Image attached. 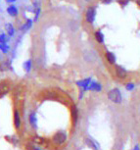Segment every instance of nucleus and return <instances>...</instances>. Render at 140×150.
<instances>
[{
	"label": "nucleus",
	"instance_id": "obj_1",
	"mask_svg": "<svg viewBox=\"0 0 140 150\" xmlns=\"http://www.w3.org/2000/svg\"><path fill=\"white\" fill-rule=\"evenodd\" d=\"M108 99L113 103L120 104L122 102V93L121 90L119 88H113L108 92Z\"/></svg>",
	"mask_w": 140,
	"mask_h": 150
},
{
	"label": "nucleus",
	"instance_id": "obj_2",
	"mask_svg": "<svg viewBox=\"0 0 140 150\" xmlns=\"http://www.w3.org/2000/svg\"><path fill=\"white\" fill-rule=\"evenodd\" d=\"M52 141L56 145H63L67 141V134L65 132H58L53 135Z\"/></svg>",
	"mask_w": 140,
	"mask_h": 150
},
{
	"label": "nucleus",
	"instance_id": "obj_3",
	"mask_svg": "<svg viewBox=\"0 0 140 150\" xmlns=\"http://www.w3.org/2000/svg\"><path fill=\"white\" fill-rule=\"evenodd\" d=\"M95 16H96V10L94 7H88L85 12V20L88 24H92L95 20Z\"/></svg>",
	"mask_w": 140,
	"mask_h": 150
},
{
	"label": "nucleus",
	"instance_id": "obj_4",
	"mask_svg": "<svg viewBox=\"0 0 140 150\" xmlns=\"http://www.w3.org/2000/svg\"><path fill=\"white\" fill-rule=\"evenodd\" d=\"M13 121H14V127L17 131H19L22 127V119H21V114H20L19 110H15L14 111V116H13Z\"/></svg>",
	"mask_w": 140,
	"mask_h": 150
},
{
	"label": "nucleus",
	"instance_id": "obj_5",
	"mask_svg": "<svg viewBox=\"0 0 140 150\" xmlns=\"http://www.w3.org/2000/svg\"><path fill=\"white\" fill-rule=\"evenodd\" d=\"M115 72H116V76L121 80H125L127 78V71H125L122 66H116L115 68Z\"/></svg>",
	"mask_w": 140,
	"mask_h": 150
},
{
	"label": "nucleus",
	"instance_id": "obj_6",
	"mask_svg": "<svg viewBox=\"0 0 140 150\" xmlns=\"http://www.w3.org/2000/svg\"><path fill=\"white\" fill-rule=\"evenodd\" d=\"M5 29H6V32H7V35L9 38H12V36L15 35V33H16V30L14 26L11 23H8V24L5 25Z\"/></svg>",
	"mask_w": 140,
	"mask_h": 150
},
{
	"label": "nucleus",
	"instance_id": "obj_7",
	"mask_svg": "<svg viewBox=\"0 0 140 150\" xmlns=\"http://www.w3.org/2000/svg\"><path fill=\"white\" fill-rule=\"evenodd\" d=\"M7 13L9 14L11 17H17L19 14L18 8H17L15 5L11 4L10 6H8V8H7Z\"/></svg>",
	"mask_w": 140,
	"mask_h": 150
},
{
	"label": "nucleus",
	"instance_id": "obj_8",
	"mask_svg": "<svg viewBox=\"0 0 140 150\" xmlns=\"http://www.w3.org/2000/svg\"><path fill=\"white\" fill-rule=\"evenodd\" d=\"M85 144L87 145L88 147H90L91 149H93V150H99V147H98V144L95 142V141L93 139H91V138H88V137H86L85 138Z\"/></svg>",
	"mask_w": 140,
	"mask_h": 150
},
{
	"label": "nucleus",
	"instance_id": "obj_9",
	"mask_svg": "<svg viewBox=\"0 0 140 150\" xmlns=\"http://www.w3.org/2000/svg\"><path fill=\"white\" fill-rule=\"evenodd\" d=\"M29 121H30V124L32 128H36L37 127V118H36V114L34 112H32L30 114V117H29Z\"/></svg>",
	"mask_w": 140,
	"mask_h": 150
},
{
	"label": "nucleus",
	"instance_id": "obj_10",
	"mask_svg": "<svg viewBox=\"0 0 140 150\" xmlns=\"http://www.w3.org/2000/svg\"><path fill=\"white\" fill-rule=\"evenodd\" d=\"M102 89L101 84L99 83H96V81H91V83L89 84L88 89L87 90H93V91H100Z\"/></svg>",
	"mask_w": 140,
	"mask_h": 150
},
{
	"label": "nucleus",
	"instance_id": "obj_11",
	"mask_svg": "<svg viewBox=\"0 0 140 150\" xmlns=\"http://www.w3.org/2000/svg\"><path fill=\"white\" fill-rule=\"evenodd\" d=\"M10 90V86L9 84L5 83H0V96L5 95L6 93L9 92Z\"/></svg>",
	"mask_w": 140,
	"mask_h": 150
},
{
	"label": "nucleus",
	"instance_id": "obj_12",
	"mask_svg": "<svg viewBox=\"0 0 140 150\" xmlns=\"http://www.w3.org/2000/svg\"><path fill=\"white\" fill-rule=\"evenodd\" d=\"M106 59H107L108 63L113 65L116 63V56L113 52H110V51H107L106 52Z\"/></svg>",
	"mask_w": 140,
	"mask_h": 150
},
{
	"label": "nucleus",
	"instance_id": "obj_13",
	"mask_svg": "<svg viewBox=\"0 0 140 150\" xmlns=\"http://www.w3.org/2000/svg\"><path fill=\"white\" fill-rule=\"evenodd\" d=\"M32 19H27L26 23L23 25V26L21 27V30H23V32H26V30H29L30 28L32 26Z\"/></svg>",
	"mask_w": 140,
	"mask_h": 150
},
{
	"label": "nucleus",
	"instance_id": "obj_14",
	"mask_svg": "<svg viewBox=\"0 0 140 150\" xmlns=\"http://www.w3.org/2000/svg\"><path fill=\"white\" fill-rule=\"evenodd\" d=\"M94 36L97 42H99V43H103V42H104V35H103L100 30H97V32L94 33Z\"/></svg>",
	"mask_w": 140,
	"mask_h": 150
},
{
	"label": "nucleus",
	"instance_id": "obj_15",
	"mask_svg": "<svg viewBox=\"0 0 140 150\" xmlns=\"http://www.w3.org/2000/svg\"><path fill=\"white\" fill-rule=\"evenodd\" d=\"M24 67V70L26 71L27 73L30 72V70H32V60H27L26 62L24 63L23 65Z\"/></svg>",
	"mask_w": 140,
	"mask_h": 150
},
{
	"label": "nucleus",
	"instance_id": "obj_16",
	"mask_svg": "<svg viewBox=\"0 0 140 150\" xmlns=\"http://www.w3.org/2000/svg\"><path fill=\"white\" fill-rule=\"evenodd\" d=\"M9 49H10V46L8 45V43H0V50H1L4 54H6V53L9 51Z\"/></svg>",
	"mask_w": 140,
	"mask_h": 150
},
{
	"label": "nucleus",
	"instance_id": "obj_17",
	"mask_svg": "<svg viewBox=\"0 0 140 150\" xmlns=\"http://www.w3.org/2000/svg\"><path fill=\"white\" fill-rule=\"evenodd\" d=\"M9 40V36L6 33H0V43H7Z\"/></svg>",
	"mask_w": 140,
	"mask_h": 150
},
{
	"label": "nucleus",
	"instance_id": "obj_18",
	"mask_svg": "<svg viewBox=\"0 0 140 150\" xmlns=\"http://www.w3.org/2000/svg\"><path fill=\"white\" fill-rule=\"evenodd\" d=\"M72 120H74V123H77V115H78V113H77V109L75 108V107H72Z\"/></svg>",
	"mask_w": 140,
	"mask_h": 150
},
{
	"label": "nucleus",
	"instance_id": "obj_19",
	"mask_svg": "<svg viewBox=\"0 0 140 150\" xmlns=\"http://www.w3.org/2000/svg\"><path fill=\"white\" fill-rule=\"evenodd\" d=\"M125 87H127V90H132L134 88V84L132 83H127V86H125Z\"/></svg>",
	"mask_w": 140,
	"mask_h": 150
},
{
	"label": "nucleus",
	"instance_id": "obj_20",
	"mask_svg": "<svg viewBox=\"0 0 140 150\" xmlns=\"http://www.w3.org/2000/svg\"><path fill=\"white\" fill-rule=\"evenodd\" d=\"M100 1H101L103 4H109V3H111L113 0H100Z\"/></svg>",
	"mask_w": 140,
	"mask_h": 150
},
{
	"label": "nucleus",
	"instance_id": "obj_21",
	"mask_svg": "<svg viewBox=\"0 0 140 150\" xmlns=\"http://www.w3.org/2000/svg\"><path fill=\"white\" fill-rule=\"evenodd\" d=\"M32 150H41V149L37 146H32Z\"/></svg>",
	"mask_w": 140,
	"mask_h": 150
},
{
	"label": "nucleus",
	"instance_id": "obj_22",
	"mask_svg": "<svg viewBox=\"0 0 140 150\" xmlns=\"http://www.w3.org/2000/svg\"><path fill=\"white\" fill-rule=\"evenodd\" d=\"M16 0H7V2H9V3H14Z\"/></svg>",
	"mask_w": 140,
	"mask_h": 150
},
{
	"label": "nucleus",
	"instance_id": "obj_23",
	"mask_svg": "<svg viewBox=\"0 0 140 150\" xmlns=\"http://www.w3.org/2000/svg\"><path fill=\"white\" fill-rule=\"evenodd\" d=\"M134 150H139V146H138V145H136L135 147H134Z\"/></svg>",
	"mask_w": 140,
	"mask_h": 150
},
{
	"label": "nucleus",
	"instance_id": "obj_24",
	"mask_svg": "<svg viewBox=\"0 0 140 150\" xmlns=\"http://www.w3.org/2000/svg\"><path fill=\"white\" fill-rule=\"evenodd\" d=\"M137 5H138V7L140 8V0H137Z\"/></svg>",
	"mask_w": 140,
	"mask_h": 150
},
{
	"label": "nucleus",
	"instance_id": "obj_25",
	"mask_svg": "<svg viewBox=\"0 0 140 150\" xmlns=\"http://www.w3.org/2000/svg\"><path fill=\"white\" fill-rule=\"evenodd\" d=\"M84 1H86V2H89V1H91V0H84Z\"/></svg>",
	"mask_w": 140,
	"mask_h": 150
}]
</instances>
